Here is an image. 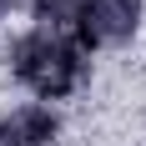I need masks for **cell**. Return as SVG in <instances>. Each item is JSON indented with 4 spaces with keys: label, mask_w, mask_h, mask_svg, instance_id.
Returning a JSON list of instances; mask_svg holds the SVG:
<instances>
[{
    "label": "cell",
    "mask_w": 146,
    "mask_h": 146,
    "mask_svg": "<svg viewBox=\"0 0 146 146\" xmlns=\"http://www.w3.org/2000/svg\"><path fill=\"white\" fill-rule=\"evenodd\" d=\"M5 60H10V76L25 91H35L40 101L71 96V91L81 86V76H86V50H81V40H71L66 30H45V25L15 35Z\"/></svg>",
    "instance_id": "1"
},
{
    "label": "cell",
    "mask_w": 146,
    "mask_h": 146,
    "mask_svg": "<svg viewBox=\"0 0 146 146\" xmlns=\"http://www.w3.org/2000/svg\"><path fill=\"white\" fill-rule=\"evenodd\" d=\"M146 0H91L86 20L76 25V40L81 50H101V45H126L141 30Z\"/></svg>",
    "instance_id": "2"
},
{
    "label": "cell",
    "mask_w": 146,
    "mask_h": 146,
    "mask_svg": "<svg viewBox=\"0 0 146 146\" xmlns=\"http://www.w3.org/2000/svg\"><path fill=\"white\" fill-rule=\"evenodd\" d=\"M60 136V116L45 101H25L0 116V146H50Z\"/></svg>",
    "instance_id": "3"
},
{
    "label": "cell",
    "mask_w": 146,
    "mask_h": 146,
    "mask_svg": "<svg viewBox=\"0 0 146 146\" xmlns=\"http://www.w3.org/2000/svg\"><path fill=\"white\" fill-rule=\"evenodd\" d=\"M30 10H35V20L45 30H76L86 20L91 0H30Z\"/></svg>",
    "instance_id": "4"
},
{
    "label": "cell",
    "mask_w": 146,
    "mask_h": 146,
    "mask_svg": "<svg viewBox=\"0 0 146 146\" xmlns=\"http://www.w3.org/2000/svg\"><path fill=\"white\" fill-rule=\"evenodd\" d=\"M15 5H20V0H0V20H5V15H10Z\"/></svg>",
    "instance_id": "5"
}]
</instances>
